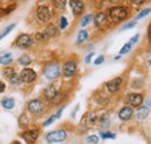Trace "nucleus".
<instances>
[{
  "instance_id": "38",
  "label": "nucleus",
  "mask_w": 151,
  "mask_h": 144,
  "mask_svg": "<svg viewBox=\"0 0 151 144\" xmlns=\"http://www.w3.org/2000/svg\"><path fill=\"white\" fill-rule=\"evenodd\" d=\"M55 120H57V117L55 116V114H54V115H51V116H50V117H49V119H48V120H47V121L43 123V126H44V127L50 126L51 123H54V121H55Z\"/></svg>"
},
{
  "instance_id": "28",
  "label": "nucleus",
  "mask_w": 151,
  "mask_h": 144,
  "mask_svg": "<svg viewBox=\"0 0 151 144\" xmlns=\"http://www.w3.org/2000/svg\"><path fill=\"white\" fill-rule=\"evenodd\" d=\"M92 19H93V17H92V14H86L85 17H83V19H81V21H80V27L81 28H84V27H86L91 21H92Z\"/></svg>"
},
{
  "instance_id": "5",
  "label": "nucleus",
  "mask_w": 151,
  "mask_h": 144,
  "mask_svg": "<svg viewBox=\"0 0 151 144\" xmlns=\"http://www.w3.org/2000/svg\"><path fill=\"white\" fill-rule=\"evenodd\" d=\"M14 44L20 49H29L33 45V37L29 34H20L17 37Z\"/></svg>"
},
{
  "instance_id": "21",
  "label": "nucleus",
  "mask_w": 151,
  "mask_h": 144,
  "mask_svg": "<svg viewBox=\"0 0 151 144\" xmlns=\"http://www.w3.org/2000/svg\"><path fill=\"white\" fill-rule=\"evenodd\" d=\"M30 63H32V57L29 55H22L18 58V64L21 66L27 68L28 65H30Z\"/></svg>"
},
{
  "instance_id": "16",
  "label": "nucleus",
  "mask_w": 151,
  "mask_h": 144,
  "mask_svg": "<svg viewBox=\"0 0 151 144\" xmlns=\"http://www.w3.org/2000/svg\"><path fill=\"white\" fill-rule=\"evenodd\" d=\"M13 62V54L9 51H2L0 53V64L4 66H7L12 64Z\"/></svg>"
},
{
  "instance_id": "15",
  "label": "nucleus",
  "mask_w": 151,
  "mask_h": 144,
  "mask_svg": "<svg viewBox=\"0 0 151 144\" xmlns=\"http://www.w3.org/2000/svg\"><path fill=\"white\" fill-rule=\"evenodd\" d=\"M132 114H134V110H132V106H124V107H122L120 109V112H119V117H120V120H122V121H128L132 116Z\"/></svg>"
},
{
  "instance_id": "17",
  "label": "nucleus",
  "mask_w": 151,
  "mask_h": 144,
  "mask_svg": "<svg viewBox=\"0 0 151 144\" xmlns=\"http://www.w3.org/2000/svg\"><path fill=\"white\" fill-rule=\"evenodd\" d=\"M149 113H150V110H149V107H148V106H142V107H139L137 109L136 116H137V119H138L139 121H144L145 119H148Z\"/></svg>"
},
{
  "instance_id": "40",
  "label": "nucleus",
  "mask_w": 151,
  "mask_h": 144,
  "mask_svg": "<svg viewBox=\"0 0 151 144\" xmlns=\"http://www.w3.org/2000/svg\"><path fill=\"white\" fill-rule=\"evenodd\" d=\"M145 1H147V0H130V2H132V5H135V6H139V5H143Z\"/></svg>"
},
{
  "instance_id": "48",
  "label": "nucleus",
  "mask_w": 151,
  "mask_h": 144,
  "mask_svg": "<svg viewBox=\"0 0 151 144\" xmlns=\"http://www.w3.org/2000/svg\"><path fill=\"white\" fill-rule=\"evenodd\" d=\"M2 38H4V37H2V35H1V33H0V41H1Z\"/></svg>"
},
{
  "instance_id": "45",
  "label": "nucleus",
  "mask_w": 151,
  "mask_h": 144,
  "mask_svg": "<svg viewBox=\"0 0 151 144\" xmlns=\"http://www.w3.org/2000/svg\"><path fill=\"white\" fill-rule=\"evenodd\" d=\"M109 1H111V2H113V4H119L121 0H109Z\"/></svg>"
},
{
  "instance_id": "6",
  "label": "nucleus",
  "mask_w": 151,
  "mask_h": 144,
  "mask_svg": "<svg viewBox=\"0 0 151 144\" xmlns=\"http://www.w3.org/2000/svg\"><path fill=\"white\" fill-rule=\"evenodd\" d=\"M59 90H60V83H52V84H50V85H48L44 91H43V95H44V98L47 99V100H52V99H55L57 95H58V93H59Z\"/></svg>"
},
{
  "instance_id": "36",
  "label": "nucleus",
  "mask_w": 151,
  "mask_h": 144,
  "mask_svg": "<svg viewBox=\"0 0 151 144\" xmlns=\"http://www.w3.org/2000/svg\"><path fill=\"white\" fill-rule=\"evenodd\" d=\"M86 141H87V143L96 144L99 142V137H98L96 135H91V136H88V137L86 138Z\"/></svg>"
},
{
  "instance_id": "33",
  "label": "nucleus",
  "mask_w": 151,
  "mask_h": 144,
  "mask_svg": "<svg viewBox=\"0 0 151 144\" xmlns=\"http://www.w3.org/2000/svg\"><path fill=\"white\" fill-rule=\"evenodd\" d=\"M4 8H5V15H8V14H11L12 12L15 11V8H17V4H11V5H8V6L4 7Z\"/></svg>"
},
{
  "instance_id": "51",
  "label": "nucleus",
  "mask_w": 151,
  "mask_h": 144,
  "mask_svg": "<svg viewBox=\"0 0 151 144\" xmlns=\"http://www.w3.org/2000/svg\"><path fill=\"white\" fill-rule=\"evenodd\" d=\"M149 64H150V65H151V59H150V60H149Z\"/></svg>"
},
{
  "instance_id": "24",
  "label": "nucleus",
  "mask_w": 151,
  "mask_h": 144,
  "mask_svg": "<svg viewBox=\"0 0 151 144\" xmlns=\"http://www.w3.org/2000/svg\"><path fill=\"white\" fill-rule=\"evenodd\" d=\"M66 4H68V0H52L54 7L58 11H63L65 8Z\"/></svg>"
},
{
  "instance_id": "27",
  "label": "nucleus",
  "mask_w": 151,
  "mask_h": 144,
  "mask_svg": "<svg viewBox=\"0 0 151 144\" xmlns=\"http://www.w3.org/2000/svg\"><path fill=\"white\" fill-rule=\"evenodd\" d=\"M29 125V119L26 114H22L19 119V126L21 128H26V127Z\"/></svg>"
},
{
  "instance_id": "14",
  "label": "nucleus",
  "mask_w": 151,
  "mask_h": 144,
  "mask_svg": "<svg viewBox=\"0 0 151 144\" xmlns=\"http://www.w3.org/2000/svg\"><path fill=\"white\" fill-rule=\"evenodd\" d=\"M83 125H85L86 127H92L94 126L98 121V114L96 112H88L84 115L83 117Z\"/></svg>"
},
{
  "instance_id": "46",
  "label": "nucleus",
  "mask_w": 151,
  "mask_h": 144,
  "mask_svg": "<svg viewBox=\"0 0 151 144\" xmlns=\"http://www.w3.org/2000/svg\"><path fill=\"white\" fill-rule=\"evenodd\" d=\"M120 58H121V55H119V56H116V57H115L114 59H115V60H117V59H120Z\"/></svg>"
},
{
  "instance_id": "20",
  "label": "nucleus",
  "mask_w": 151,
  "mask_h": 144,
  "mask_svg": "<svg viewBox=\"0 0 151 144\" xmlns=\"http://www.w3.org/2000/svg\"><path fill=\"white\" fill-rule=\"evenodd\" d=\"M1 105H2V107L5 108V109H13L14 106H15V100L13 99V98H9V96H7V98H4L2 100H1Z\"/></svg>"
},
{
  "instance_id": "32",
  "label": "nucleus",
  "mask_w": 151,
  "mask_h": 144,
  "mask_svg": "<svg viewBox=\"0 0 151 144\" xmlns=\"http://www.w3.org/2000/svg\"><path fill=\"white\" fill-rule=\"evenodd\" d=\"M100 136H101V138H104V140H106V138L114 140V138L116 137L115 134H113V132H108V131H101V132H100Z\"/></svg>"
},
{
  "instance_id": "31",
  "label": "nucleus",
  "mask_w": 151,
  "mask_h": 144,
  "mask_svg": "<svg viewBox=\"0 0 151 144\" xmlns=\"http://www.w3.org/2000/svg\"><path fill=\"white\" fill-rule=\"evenodd\" d=\"M132 44L130 42H128V43H126L122 48H121V50H120V55H124V54H128L130 50H132Z\"/></svg>"
},
{
  "instance_id": "29",
  "label": "nucleus",
  "mask_w": 151,
  "mask_h": 144,
  "mask_svg": "<svg viewBox=\"0 0 151 144\" xmlns=\"http://www.w3.org/2000/svg\"><path fill=\"white\" fill-rule=\"evenodd\" d=\"M69 26V21L65 17H60L59 18V29L60 30H65Z\"/></svg>"
},
{
  "instance_id": "44",
  "label": "nucleus",
  "mask_w": 151,
  "mask_h": 144,
  "mask_svg": "<svg viewBox=\"0 0 151 144\" xmlns=\"http://www.w3.org/2000/svg\"><path fill=\"white\" fill-rule=\"evenodd\" d=\"M2 17H5V8L0 7V18H2Z\"/></svg>"
},
{
  "instance_id": "11",
  "label": "nucleus",
  "mask_w": 151,
  "mask_h": 144,
  "mask_svg": "<svg viewBox=\"0 0 151 144\" xmlns=\"http://www.w3.org/2000/svg\"><path fill=\"white\" fill-rule=\"evenodd\" d=\"M122 78L121 77H116V78H114L112 79L111 81H108L107 84H106V89L108 90L109 93H116L117 91L120 90V87H121V85H122Z\"/></svg>"
},
{
  "instance_id": "35",
  "label": "nucleus",
  "mask_w": 151,
  "mask_h": 144,
  "mask_svg": "<svg viewBox=\"0 0 151 144\" xmlns=\"http://www.w3.org/2000/svg\"><path fill=\"white\" fill-rule=\"evenodd\" d=\"M136 26V20H134V21H129L128 23H126L122 28H121V30H127V29H132V27H135Z\"/></svg>"
},
{
  "instance_id": "34",
  "label": "nucleus",
  "mask_w": 151,
  "mask_h": 144,
  "mask_svg": "<svg viewBox=\"0 0 151 144\" xmlns=\"http://www.w3.org/2000/svg\"><path fill=\"white\" fill-rule=\"evenodd\" d=\"M15 28V23H12V24H9V26H7L5 29H4V32L1 33V35H2V37H5V36H7L13 29Z\"/></svg>"
},
{
  "instance_id": "12",
  "label": "nucleus",
  "mask_w": 151,
  "mask_h": 144,
  "mask_svg": "<svg viewBox=\"0 0 151 144\" xmlns=\"http://www.w3.org/2000/svg\"><path fill=\"white\" fill-rule=\"evenodd\" d=\"M127 101L132 107H138L143 104V95L139 93H132L127 96Z\"/></svg>"
},
{
  "instance_id": "39",
  "label": "nucleus",
  "mask_w": 151,
  "mask_h": 144,
  "mask_svg": "<svg viewBox=\"0 0 151 144\" xmlns=\"http://www.w3.org/2000/svg\"><path fill=\"white\" fill-rule=\"evenodd\" d=\"M104 62H105V56L101 55V56H99L94 60V65H100V64H102Z\"/></svg>"
},
{
  "instance_id": "8",
  "label": "nucleus",
  "mask_w": 151,
  "mask_h": 144,
  "mask_svg": "<svg viewBox=\"0 0 151 144\" xmlns=\"http://www.w3.org/2000/svg\"><path fill=\"white\" fill-rule=\"evenodd\" d=\"M77 73V64L73 60H68L63 65V74L65 78H72Z\"/></svg>"
},
{
  "instance_id": "4",
  "label": "nucleus",
  "mask_w": 151,
  "mask_h": 144,
  "mask_svg": "<svg viewBox=\"0 0 151 144\" xmlns=\"http://www.w3.org/2000/svg\"><path fill=\"white\" fill-rule=\"evenodd\" d=\"M36 18L42 23H48L51 20V11L48 6L41 5L36 8Z\"/></svg>"
},
{
  "instance_id": "50",
  "label": "nucleus",
  "mask_w": 151,
  "mask_h": 144,
  "mask_svg": "<svg viewBox=\"0 0 151 144\" xmlns=\"http://www.w3.org/2000/svg\"><path fill=\"white\" fill-rule=\"evenodd\" d=\"M148 105H149V106H151V100L149 101V104H148Z\"/></svg>"
},
{
  "instance_id": "10",
  "label": "nucleus",
  "mask_w": 151,
  "mask_h": 144,
  "mask_svg": "<svg viewBox=\"0 0 151 144\" xmlns=\"http://www.w3.org/2000/svg\"><path fill=\"white\" fill-rule=\"evenodd\" d=\"M21 136L23 137V140L27 142L28 144H33L38 137V130L37 129H28V130H24Z\"/></svg>"
},
{
  "instance_id": "18",
  "label": "nucleus",
  "mask_w": 151,
  "mask_h": 144,
  "mask_svg": "<svg viewBox=\"0 0 151 144\" xmlns=\"http://www.w3.org/2000/svg\"><path fill=\"white\" fill-rule=\"evenodd\" d=\"M93 21H94L95 27H102L107 22V17H106V14L104 12H100L93 18Z\"/></svg>"
},
{
  "instance_id": "9",
  "label": "nucleus",
  "mask_w": 151,
  "mask_h": 144,
  "mask_svg": "<svg viewBox=\"0 0 151 144\" xmlns=\"http://www.w3.org/2000/svg\"><path fill=\"white\" fill-rule=\"evenodd\" d=\"M43 107H44V104L42 100L40 99H34V100H30L27 105V109L29 113L32 114H38L43 110Z\"/></svg>"
},
{
  "instance_id": "7",
  "label": "nucleus",
  "mask_w": 151,
  "mask_h": 144,
  "mask_svg": "<svg viewBox=\"0 0 151 144\" xmlns=\"http://www.w3.org/2000/svg\"><path fill=\"white\" fill-rule=\"evenodd\" d=\"M20 77H21L22 84H30V83L35 81V79L37 78V74L33 69L24 68V69H22V71L20 72Z\"/></svg>"
},
{
  "instance_id": "42",
  "label": "nucleus",
  "mask_w": 151,
  "mask_h": 144,
  "mask_svg": "<svg viewBox=\"0 0 151 144\" xmlns=\"http://www.w3.org/2000/svg\"><path fill=\"white\" fill-rule=\"evenodd\" d=\"M138 38H139V35H138V34H136V35H134L132 38H130V41H129V42H130L132 44H135V43L138 41Z\"/></svg>"
},
{
  "instance_id": "25",
  "label": "nucleus",
  "mask_w": 151,
  "mask_h": 144,
  "mask_svg": "<svg viewBox=\"0 0 151 144\" xmlns=\"http://www.w3.org/2000/svg\"><path fill=\"white\" fill-rule=\"evenodd\" d=\"M14 73H15L14 68H12V66H5V69H4V71H2V76H4L5 78L9 79Z\"/></svg>"
},
{
  "instance_id": "3",
  "label": "nucleus",
  "mask_w": 151,
  "mask_h": 144,
  "mask_svg": "<svg viewBox=\"0 0 151 144\" xmlns=\"http://www.w3.org/2000/svg\"><path fill=\"white\" fill-rule=\"evenodd\" d=\"M43 74L47 79L49 80H55L59 77L60 74V68L57 63H50L48 64L45 68H44V71H43Z\"/></svg>"
},
{
  "instance_id": "2",
  "label": "nucleus",
  "mask_w": 151,
  "mask_h": 144,
  "mask_svg": "<svg viewBox=\"0 0 151 144\" xmlns=\"http://www.w3.org/2000/svg\"><path fill=\"white\" fill-rule=\"evenodd\" d=\"M68 137V134L65 130H54V131H50L45 136V140L49 142V143H60V142H64Z\"/></svg>"
},
{
  "instance_id": "43",
  "label": "nucleus",
  "mask_w": 151,
  "mask_h": 144,
  "mask_svg": "<svg viewBox=\"0 0 151 144\" xmlns=\"http://www.w3.org/2000/svg\"><path fill=\"white\" fill-rule=\"evenodd\" d=\"M5 90H6V84L2 83V81H0V94H1Z\"/></svg>"
},
{
  "instance_id": "1",
  "label": "nucleus",
  "mask_w": 151,
  "mask_h": 144,
  "mask_svg": "<svg viewBox=\"0 0 151 144\" xmlns=\"http://www.w3.org/2000/svg\"><path fill=\"white\" fill-rule=\"evenodd\" d=\"M108 15L115 22L123 21L124 19H127V17H128V8L124 7V6H121V5H115V6L109 8Z\"/></svg>"
},
{
  "instance_id": "13",
  "label": "nucleus",
  "mask_w": 151,
  "mask_h": 144,
  "mask_svg": "<svg viewBox=\"0 0 151 144\" xmlns=\"http://www.w3.org/2000/svg\"><path fill=\"white\" fill-rule=\"evenodd\" d=\"M70 7L72 11V14L75 17H79L84 11V2L81 0H70Z\"/></svg>"
},
{
  "instance_id": "47",
  "label": "nucleus",
  "mask_w": 151,
  "mask_h": 144,
  "mask_svg": "<svg viewBox=\"0 0 151 144\" xmlns=\"http://www.w3.org/2000/svg\"><path fill=\"white\" fill-rule=\"evenodd\" d=\"M12 144H21V143H20L19 141H15V142H13Z\"/></svg>"
},
{
  "instance_id": "30",
  "label": "nucleus",
  "mask_w": 151,
  "mask_h": 144,
  "mask_svg": "<svg viewBox=\"0 0 151 144\" xmlns=\"http://www.w3.org/2000/svg\"><path fill=\"white\" fill-rule=\"evenodd\" d=\"M151 13V8H145V9H142L138 14H137V17H136V20H141V19L145 18L147 15H149Z\"/></svg>"
},
{
  "instance_id": "49",
  "label": "nucleus",
  "mask_w": 151,
  "mask_h": 144,
  "mask_svg": "<svg viewBox=\"0 0 151 144\" xmlns=\"http://www.w3.org/2000/svg\"><path fill=\"white\" fill-rule=\"evenodd\" d=\"M149 36H150V38H151V28H150V32H149Z\"/></svg>"
},
{
  "instance_id": "37",
  "label": "nucleus",
  "mask_w": 151,
  "mask_h": 144,
  "mask_svg": "<svg viewBox=\"0 0 151 144\" xmlns=\"http://www.w3.org/2000/svg\"><path fill=\"white\" fill-rule=\"evenodd\" d=\"M48 37L45 36V34H44V32L43 33H36L35 34V40L36 41H45Z\"/></svg>"
},
{
  "instance_id": "23",
  "label": "nucleus",
  "mask_w": 151,
  "mask_h": 144,
  "mask_svg": "<svg viewBox=\"0 0 151 144\" xmlns=\"http://www.w3.org/2000/svg\"><path fill=\"white\" fill-rule=\"evenodd\" d=\"M8 80H9V83H11L13 86H20V85H22L21 77H20V74H18V73H14Z\"/></svg>"
},
{
  "instance_id": "41",
  "label": "nucleus",
  "mask_w": 151,
  "mask_h": 144,
  "mask_svg": "<svg viewBox=\"0 0 151 144\" xmlns=\"http://www.w3.org/2000/svg\"><path fill=\"white\" fill-rule=\"evenodd\" d=\"M93 56H94L93 53H90V54L86 56V58H85V63H86V64H90V63H91V59H92Z\"/></svg>"
},
{
  "instance_id": "22",
  "label": "nucleus",
  "mask_w": 151,
  "mask_h": 144,
  "mask_svg": "<svg viewBox=\"0 0 151 144\" xmlns=\"http://www.w3.org/2000/svg\"><path fill=\"white\" fill-rule=\"evenodd\" d=\"M87 38H88V33L85 29H81V30H79L78 36H77V43H83V42L87 41Z\"/></svg>"
},
{
  "instance_id": "19",
  "label": "nucleus",
  "mask_w": 151,
  "mask_h": 144,
  "mask_svg": "<svg viewBox=\"0 0 151 144\" xmlns=\"http://www.w3.org/2000/svg\"><path fill=\"white\" fill-rule=\"evenodd\" d=\"M44 34L48 38H51V37H55L58 35V29L56 28V26L54 23H49L44 30Z\"/></svg>"
},
{
  "instance_id": "26",
  "label": "nucleus",
  "mask_w": 151,
  "mask_h": 144,
  "mask_svg": "<svg viewBox=\"0 0 151 144\" xmlns=\"http://www.w3.org/2000/svg\"><path fill=\"white\" fill-rule=\"evenodd\" d=\"M98 122L102 127L108 126V125H109V116H108V114H104V115L99 116V117H98Z\"/></svg>"
}]
</instances>
